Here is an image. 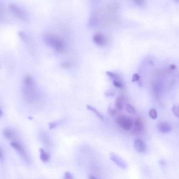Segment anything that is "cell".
I'll use <instances>...</instances> for the list:
<instances>
[{
    "mask_svg": "<svg viewBox=\"0 0 179 179\" xmlns=\"http://www.w3.org/2000/svg\"><path fill=\"white\" fill-rule=\"evenodd\" d=\"M106 74L109 76L110 78L114 80H116L119 79V77L117 74L113 73V72L107 71L106 72Z\"/></svg>",
    "mask_w": 179,
    "mask_h": 179,
    "instance_id": "cell-20",
    "label": "cell"
},
{
    "mask_svg": "<svg viewBox=\"0 0 179 179\" xmlns=\"http://www.w3.org/2000/svg\"><path fill=\"white\" fill-rule=\"evenodd\" d=\"M172 111L175 115L179 118V106L175 105L172 108Z\"/></svg>",
    "mask_w": 179,
    "mask_h": 179,
    "instance_id": "cell-23",
    "label": "cell"
},
{
    "mask_svg": "<svg viewBox=\"0 0 179 179\" xmlns=\"http://www.w3.org/2000/svg\"><path fill=\"white\" fill-rule=\"evenodd\" d=\"M158 129L160 132L163 133H165L171 131L172 127L169 123L162 122L159 123L158 125Z\"/></svg>",
    "mask_w": 179,
    "mask_h": 179,
    "instance_id": "cell-11",
    "label": "cell"
},
{
    "mask_svg": "<svg viewBox=\"0 0 179 179\" xmlns=\"http://www.w3.org/2000/svg\"><path fill=\"white\" fill-rule=\"evenodd\" d=\"M134 146L135 150L137 152H145L147 148L145 144L142 140L140 139H137L135 141Z\"/></svg>",
    "mask_w": 179,
    "mask_h": 179,
    "instance_id": "cell-9",
    "label": "cell"
},
{
    "mask_svg": "<svg viewBox=\"0 0 179 179\" xmlns=\"http://www.w3.org/2000/svg\"><path fill=\"white\" fill-rule=\"evenodd\" d=\"M23 97L25 101L32 102L37 99L38 91L34 80L29 76L25 77L23 81L22 88Z\"/></svg>",
    "mask_w": 179,
    "mask_h": 179,
    "instance_id": "cell-1",
    "label": "cell"
},
{
    "mask_svg": "<svg viewBox=\"0 0 179 179\" xmlns=\"http://www.w3.org/2000/svg\"><path fill=\"white\" fill-rule=\"evenodd\" d=\"M11 146L17 151L26 163L30 162V159L24 147L18 141H13L11 142Z\"/></svg>",
    "mask_w": 179,
    "mask_h": 179,
    "instance_id": "cell-5",
    "label": "cell"
},
{
    "mask_svg": "<svg viewBox=\"0 0 179 179\" xmlns=\"http://www.w3.org/2000/svg\"><path fill=\"white\" fill-rule=\"evenodd\" d=\"M108 113L110 116H114L116 114V110L111 105H110L108 108Z\"/></svg>",
    "mask_w": 179,
    "mask_h": 179,
    "instance_id": "cell-18",
    "label": "cell"
},
{
    "mask_svg": "<svg viewBox=\"0 0 179 179\" xmlns=\"http://www.w3.org/2000/svg\"><path fill=\"white\" fill-rule=\"evenodd\" d=\"M149 116L152 119H155L157 118V114L156 110L154 108L151 109L149 112Z\"/></svg>",
    "mask_w": 179,
    "mask_h": 179,
    "instance_id": "cell-22",
    "label": "cell"
},
{
    "mask_svg": "<svg viewBox=\"0 0 179 179\" xmlns=\"http://www.w3.org/2000/svg\"><path fill=\"white\" fill-rule=\"evenodd\" d=\"M93 39L94 43L100 47L105 45L107 42V40L105 36L100 33L95 34Z\"/></svg>",
    "mask_w": 179,
    "mask_h": 179,
    "instance_id": "cell-6",
    "label": "cell"
},
{
    "mask_svg": "<svg viewBox=\"0 0 179 179\" xmlns=\"http://www.w3.org/2000/svg\"><path fill=\"white\" fill-rule=\"evenodd\" d=\"M6 139L9 140H14V141H16L17 139H19L16 133L13 130L7 129L5 130L3 133Z\"/></svg>",
    "mask_w": 179,
    "mask_h": 179,
    "instance_id": "cell-10",
    "label": "cell"
},
{
    "mask_svg": "<svg viewBox=\"0 0 179 179\" xmlns=\"http://www.w3.org/2000/svg\"><path fill=\"white\" fill-rule=\"evenodd\" d=\"M43 39L47 45L58 53H62L66 50V45L64 40L58 35L52 33L44 34Z\"/></svg>",
    "mask_w": 179,
    "mask_h": 179,
    "instance_id": "cell-2",
    "label": "cell"
},
{
    "mask_svg": "<svg viewBox=\"0 0 179 179\" xmlns=\"http://www.w3.org/2000/svg\"><path fill=\"white\" fill-rule=\"evenodd\" d=\"M59 124V122H52L50 123V129H54Z\"/></svg>",
    "mask_w": 179,
    "mask_h": 179,
    "instance_id": "cell-28",
    "label": "cell"
},
{
    "mask_svg": "<svg viewBox=\"0 0 179 179\" xmlns=\"http://www.w3.org/2000/svg\"><path fill=\"white\" fill-rule=\"evenodd\" d=\"M135 3L139 5H142L145 4L144 1H134Z\"/></svg>",
    "mask_w": 179,
    "mask_h": 179,
    "instance_id": "cell-29",
    "label": "cell"
},
{
    "mask_svg": "<svg viewBox=\"0 0 179 179\" xmlns=\"http://www.w3.org/2000/svg\"><path fill=\"white\" fill-rule=\"evenodd\" d=\"M126 109L128 112L131 114H134L135 113V110L134 107L132 105L129 104H126L125 106Z\"/></svg>",
    "mask_w": 179,
    "mask_h": 179,
    "instance_id": "cell-19",
    "label": "cell"
},
{
    "mask_svg": "<svg viewBox=\"0 0 179 179\" xmlns=\"http://www.w3.org/2000/svg\"><path fill=\"white\" fill-rule=\"evenodd\" d=\"M18 34L21 40H22L24 42H25L26 44L29 43V39L24 32L22 31H19Z\"/></svg>",
    "mask_w": 179,
    "mask_h": 179,
    "instance_id": "cell-16",
    "label": "cell"
},
{
    "mask_svg": "<svg viewBox=\"0 0 179 179\" xmlns=\"http://www.w3.org/2000/svg\"><path fill=\"white\" fill-rule=\"evenodd\" d=\"M116 122L117 125L124 131H129L133 127L132 119L127 116H119L116 119Z\"/></svg>",
    "mask_w": 179,
    "mask_h": 179,
    "instance_id": "cell-4",
    "label": "cell"
},
{
    "mask_svg": "<svg viewBox=\"0 0 179 179\" xmlns=\"http://www.w3.org/2000/svg\"><path fill=\"white\" fill-rule=\"evenodd\" d=\"M40 152L41 160L44 162H48L50 160V154L42 149H40Z\"/></svg>",
    "mask_w": 179,
    "mask_h": 179,
    "instance_id": "cell-14",
    "label": "cell"
},
{
    "mask_svg": "<svg viewBox=\"0 0 179 179\" xmlns=\"http://www.w3.org/2000/svg\"><path fill=\"white\" fill-rule=\"evenodd\" d=\"M40 137L43 144L47 148H50V142L46 135L43 132H41L40 134Z\"/></svg>",
    "mask_w": 179,
    "mask_h": 179,
    "instance_id": "cell-12",
    "label": "cell"
},
{
    "mask_svg": "<svg viewBox=\"0 0 179 179\" xmlns=\"http://www.w3.org/2000/svg\"><path fill=\"white\" fill-rule=\"evenodd\" d=\"M116 95V92L113 90H108L105 93V96L107 97H110L115 96Z\"/></svg>",
    "mask_w": 179,
    "mask_h": 179,
    "instance_id": "cell-21",
    "label": "cell"
},
{
    "mask_svg": "<svg viewBox=\"0 0 179 179\" xmlns=\"http://www.w3.org/2000/svg\"><path fill=\"white\" fill-rule=\"evenodd\" d=\"M140 79V76L138 74H135L133 76L132 78V82H134L138 81Z\"/></svg>",
    "mask_w": 179,
    "mask_h": 179,
    "instance_id": "cell-27",
    "label": "cell"
},
{
    "mask_svg": "<svg viewBox=\"0 0 179 179\" xmlns=\"http://www.w3.org/2000/svg\"><path fill=\"white\" fill-rule=\"evenodd\" d=\"M9 6L10 11L18 18L24 21L27 20V13L22 7L13 3L10 4Z\"/></svg>",
    "mask_w": 179,
    "mask_h": 179,
    "instance_id": "cell-3",
    "label": "cell"
},
{
    "mask_svg": "<svg viewBox=\"0 0 179 179\" xmlns=\"http://www.w3.org/2000/svg\"><path fill=\"white\" fill-rule=\"evenodd\" d=\"M86 108L88 110L93 112H94L95 114H96V115L98 116V118L101 120H104V118L103 117V116L96 108H95L93 106L89 105H87Z\"/></svg>",
    "mask_w": 179,
    "mask_h": 179,
    "instance_id": "cell-15",
    "label": "cell"
},
{
    "mask_svg": "<svg viewBox=\"0 0 179 179\" xmlns=\"http://www.w3.org/2000/svg\"><path fill=\"white\" fill-rule=\"evenodd\" d=\"M73 65V63L70 62H62L61 66L63 68H70Z\"/></svg>",
    "mask_w": 179,
    "mask_h": 179,
    "instance_id": "cell-25",
    "label": "cell"
},
{
    "mask_svg": "<svg viewBox=\"0 0 179 179\" xmlns=\"http://www.w3.org/2000/svg\"><path fill=\"white\" fill-rule=\"evenodd\" d=\"M144 128V124L143 121L139 118H138L135 121L134 129L133 131V133L137 134L142 130Z\"/></svg>",
    "mask_w": 179,
    "mask_h": 179,
    "instance_id": "cell-8",
    "label": "cell"
},
{
    "mask_svg": "<svg viewBox=\"0 0 179 179\" xmlns=\"http://www.w3.org/2000/svg\"><path fill=\"white\" fill-rule=\"evenodd\" d=\"M110 159L116 165L123 168H126L127 165L125 162L122 160L120 157L114 153L110 154Z\"/></svg>",
    "mask_w": 179,
    "mask_h": 179,
    "instance_id": "cell-7",
    "label": "cell"
},
{
    "mask_svg": "<svg viewBox=\"0 0 179 179\" xmlns=\"http://www.w3.org/2000/svg\"><path fill=\"white\" fill-rule=\"evenodd\" d=\"M89 179H97L96 177L90 175L89 176Z\"/></svg>",
    "mask_w": 179,
    "mask_h": 179,
    "instance_id": "cell-31",
    "label": "cell"
},
{
    "mask_svg": "<svg viewBox=\"0 0 179 179\" xmlns=\"http://www.w3.org/2000/svg\"><path fill=\"white\" fill-rule=\"evenodd\" d=\"M113 85L116 88H124V86L122 84L117 80H113Z\"/></svg>",
    "mask_w": 179,
    "mask_h": 179,
    "instance_id": "cell-24",
    "label": "cell"
},
{
    "mask_svg": "<svg viewBox=\"0 0 179 179\" xmlns=\"http://www.w3.org/2000/svg\"><path fill=\"white\" fill-rule=\"evenodd\" d=\"M64 179H74L73 175L69 172H66L64 175Z\"/></svg>",
    "mask_w": 179,
    "mask_h": 179,
    "instance_id": "cell-26",
    "label": "cell"
},
{
    "mask_svg": "<svg viewBox=\"0 0 179 179\" xmlns=\"http://www.w3.org/2000/svg\"><path fill=\"white\" fill-rule=\"evenodd\" d=\"M124 97L123 95L118 97L116 99L115 103L116 107L120 110H122L124 107Z\"/></svg>",
    "mask_w": 179,
    "mask_h": 179,
    "instance_id": "cell-13",
    "label": "cell"
},
{
    "mask_svg": "<svg viewBox=\"0 0 179 179\" xmlns=\"http://www.w3.org/2000/svg\"><path fill=\"white\" fill-rule=\"evenodd\" d=\"M3 157H4V154H3V152L1 149V151H0V159H1V160H3Z\"/></svg>",
    "mask_w": 179,
    "mask_h": 179,
    "instance_id": "cell-30",
    "label": "cell"
},
{
    "mask_svg": "<svg viewBox=\"0 0 179 179\" xmlns=\"http://www.w3.org/2000/svg\"><path fill=\"white\" fill-rule=\"evenodd\" d=\"M5 8L4 6H1V20L4 21L6 18V13Z\"/></svg>",
    "mask_w": 179,
    "mask_h": 179,
    "instance_id": "cell-17",
    "label": "cell"
}]
</instances>
